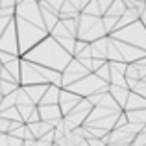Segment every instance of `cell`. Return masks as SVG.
Wrapping results in <instances>:
<instances>
[{
  "label": "cell",
  "instance_id": "2e32d148",
  "mask_svg": "<svg viewBox=\"0 0 146 146\" xmlns=\"http://www.w3.org/2000/svg\"><path fill=\"white\" fill-rule=\"evenodd\" d=\"M22 89L26 91V94L32 98V102L35 104V106H39L43 96H44V93H46V89H48V85H26V87H22Z\"/></svg>",
  "mask_w": 146,
  "mask_h": 146
},
{
  "label": "cell",
  "instance_id": "74e56055",
  "mask_svg": "<svg viewBox=\"0 0 146 146\" xmlns=\"http://www.w3.org/2000/svg\"><path fill=\"white\" fill-rule=\"evenodd\" d=\"M11 21H13V17H4V19H0V37H2V33L6 32V28L9 26Z\"/></svg>",
  "mask_w": 146,
  "mask_h": 146
},
{
  "label": "cell",
  "instance_id": "7a4b0ae2",
  "mask_svg": "<svg viewBox=\"0 0 146 146\" xmlns=\"http://www.w3.org/2000/svg\"><path fill=\"white\" fill-rule=\"evenodd\" d=\"M15 26H17V35H19V44H21V56L28 54L32 48H35L41 41H44L50 33L32 22L24 21L21 17H15Z\"/></svg>",
  "mask_w": 146,
  "mask_h": 146
},
{
  "label": "cell",
  "instance_id": "ba28073f",
  "mask_svg": "<svg viewBox=\"0 0 146 146\" xmlns=\"http://www.w3.org/2000/svg\"><path fill=\"white\" fill-rule=\"evenodd\" d=\"M0 50L9 52L13 56H21V44H19V35H17V26H15V17L6 28V32L0 37ZM22 57V56H21Z\"/></svg>",
  "mask_w": 146,
  "mask_h": 146
},
{
  "label": "cell",
  "instance_id": "ab89813d",
  "mask_svg": "<svg viewBox=\"0 0 146 146\" xmlns=\"http://www.w3.org/2000/svg\"><path fill=\"white\" fill-rule=\"evenodd\" d=\"M0 78H2V80H6V82H11V83H19L17 80H15L13 76H11L9 72L6 70V68H2V70H0ZM19 85H21V83H19Z\"/></svg>",
  "mask_w": 146,
  "mask_h": 146
},
{
  "label": "cell",
  "instance_id": "e575fe53",
  "mask_svg": "<svg viewBox=\"0 0 146 146\" xmlns=\"http://www.w3.org/2000/svg\"><path fill=\"white\" fill-rule=\"evenodd\" d=\"M11 122H13V120H7V118L0 117V133H9V129H11Z\"/></svg>",
  "mask_w": 146,
  "mask_h": 146
},
{
  "label": "cell",
  "instance_id": "d590c367",
  "mask_svg": "<svg viewBox=\"0 0 146 146\" xmlns=\"http://www.w3.org/2000/svg\"><path fill=\"white\" fill-rule=\"evenodd\" d=\"M133 146H146V128L135 137V141H133Z\"/></svg>",
  "mask_w": 146,
  "mask_h": 146
},
{
  "label": "cell",
  "instance_id": "3957f363",
  "mask_svg": "<svg viewBox=\"0 0 146 146\" xmlns=\"http://www.w3.org/2000/svg\"><path fill=\"white\" fill-rule=\"evenodd\" d=\"M107 37L106 26H104L102 17H91V15L82 13L78 22V39L87 41V43H94L98 39Z\"/></svg>",
  "mask_w": 146,
  "mask_h": 146
},
{
  "label": "cell",
  "instance_id": "ee69618b",
  "mask_svg": "<svg viewBox=\"0 0 146 146\" xmlns=\"http://www.w3.org/2000/svg\"><path fill=\"white\" fill-rule=\"evenodd\" d=\"M2 100H4V96H2V93H0V104H2Z\"/></svg>",
  "mask_w": 146,
  "mask_h": 146
},
{
  "label": "cell",
  "instance_id": "ffe728a7",
  "mask_svg": "<svg viewBox=\"0 0 146 146\" xmlns=\"http://www.w3.org/2000/svg\"><path fill=\"white\" fill-rule=\"evenodd\" d=\"M80 11L76 9L74 6H72L68 0H65V4H63V7H61V11H59V21H68V19H78L80 17Z\"/></svg>",
  "mask_w": 146,
  "mask_h": 146
},
{
  "label": "cell",
  "instance_id": "f35d334b",
  "mask_svg": "<svg viewBox=\"0 0 146 146\" xmlns=\"http://www.w3.org/2000/svg\"><path fill=\"white\" fill-rule=\"evenodd\" d=\"M113 2H115V0H98L100 9H102V13H104V15L109 11V7H111V4H113Z\"/></svg>",
  "mask_w": 146,
  "mask_h": 146
},
{
  "label": "cell",
  "instance_id": "d6986e66",
  "mask_svg": "<svg viewBox=\"0 0 146 146\" xmlns=\"http://www.w3.org/2000/svg\"><path fill=\"white\" fill-rule=\"evenodd\" d=\"M137 21H141V13H139V11H135V9H128V11H126V13L120 17V19H118L117 30L126 28V26L133 24V22H137ZM117 30H115V32H117Z\"/></svg>",
  "mask_w": 146,
  "mask_h": 146
},
{
  "label": "cell",
  "instance_id": "cb8c5ba5",
  "mask_svg": "<svg viewBox=\"0 0 146 146\" xmlns=\"http://www.w3.org/2000/svg\"><path fill=\"white\" fill-rule=\"evenodd\" d=\"M0 146H24V141L9 135V133H0Z\"/></svg>",
  "mask_w": 146,
  "mask_h": 146
},
{
  "label": "cell",
  "instance_id": "5b68a950",
  "mask_svg": "<svg viewBox=\"0 0 146 146\" xmlns=\"http://www.w3.org/2000/svg\"><path fill=\"white\" fill-rule=\"evenodd\" d=\"M63 89L72 91V93L80 94L82 98H89L91 94L100 93V91H109V83L104 82L100 76H96V74L93 72V74H87L85 78H82L80 82L72 83L70 87H63Z\"/></svg>",
  "mask_w": 146,
  "mask_h": 146
},
{
  "label": "cell",
  "instance_id": "4dcf8cb0",
  "mask_svg": "<svg viewBox=\"0 0 146 146\" xmlns=\"http://www.w3.org/2000/svg\"><path fill=\"white\" fill-rule=\"evenodd\" d=\"M83 13H85V15H91V17H104L102 9H100L98 0H93V2H91L89 6L85 7V11H83Z\"/></svg>",
  "mask_w": 146,
  "mask_h": 146
},
{
  "label": "cell",
  "instance_id": "4fadbf2b",
  "mask_svg": "<svg viewBox=\"0 0 146 146\" xmlns=\"http://www.w3.org/2000/svg\"><path fill=\"white\" fill-rule=\"evenodd\" d=\"M91 50H93V57L94 59H104L107 61V52H109V35L98 39L94 43H91Z\"/></svg>",
  "mask_w": 146,
  "mask_h": 146
},
{
  "label": "cell",
  "instance_id": "7bdbcfd3",
  "mask_svg": "<svg viewBox=\"0 0 146 146\" xmlns=\"http://www.w3.org/2000/svg\"><path fill=\"white\" fill-rule=\"evenodd\" d=\"M107 146H129V144H107Z\"/></svg>",
  "mask_w": 146,
  "mask_h": 146
},
{
  "label": "cell",
  "instance_id": "f1b7e54d",
  "mask_svg": "<svg viewBox=\"0 0 146 146\" xmlns=\"http://www.w3.org/2000/svg\"><path fill=\"white\" fill-rule=\"evenodd\" d=\"M96 76H100V78L104 80V82H107V83H111V65H109V61H106V63L102 65V67L98 68L96 72H94Z\"/></svg>",
  "mask_w": 146,
  "mask_h": 146
},
{
  "label": "cell",
  "instance_id": "7dc6e473",
  "mask_svg": "<svg viewBox=\"0 0 146 146\" xmlns=\"http://www.w3.org/2000/svg\"><path fill=\"white\" fill-rule=\"evenodd\" d=\"M37 2H43V0H37Z\"/></svg>",
  "mask_w": 146,
  "mask_h": 146
},
{
  "label": "cell",
  "instance_id": "5bb4252c",
  "mask_svg": "<svg viewBox=\"0 0 146 146\" xmlns=\"http://www.w3.org/2000/svg\"><path fill=\"white\" fill-rule=\"evenodd\" d=\"M63 87H57V85H48L46 93H44L43 100H41L39 106H59V94Z\"/></svg>",
  "mask_w": 146,
  "mask_h": 146
},
{
  "label": "cell",
  "instance_id": "52a82bcc",
  "mask_svg": "<svg viewBox=\"0 0 146 146\" xmlns=\"http://www.w3.org/2000/svg\"><path fill=\"white\" fill-rule=\"evenodd\" d=\"M93 107L94 106L89 102V100L83 98L82 102H80L78 106L70 111V113L65 115V117H63V122H65V126H67L68 131H74L76 128H80V126L85 124L87 118H89V115H91V111H93Z\"/></svg>",
  "mask_w": 146,
  "mask_h": 146
},
{
  "label": "cell",
  "instance_id": "8992f818",
  "mask_svg": "<svg viewBox=\"0 0 146 146\" xmlns=\"http://www.w3.org/2000/svg\"><path fill=\"white\" fill-rule=\"evenodd\" d=\"M15 17H21V19H24V21L32 22V24L39 26V28L46 30V24H44V19H43V11H41V6H39L37 0H24V2L17 4V7H15Z\"/></svg>",
  "mask_w": 146,
  "mask_h": 146
},
{
  "label": "cell",
  "instance_id": "b9f144b4",
  "mask_svg": "<svg viewBox=\"0 0 146 146\" xmlns=\"http://www.w3.org/2000/svg\"><path fill=\"white\" fill-rule=\"evenodd\" d=\"M141 22L144 24V28H146V9L143 11V15H141Z\"/></svg>",
  "mask_w": 146,
  "mask_h": 146
},
{
  "label": "cell",
  "instance_id": "8d00e7d4",
  "mask_svg": "<svg viewBox=\"0 0 146 146\" xmlns=\"http://www.w3.org/2000/svg\"><path fill=\"white\" fill-rule=\"evenodd\" d=\"M133 91H135L137 94H141L143 98H146V82H144V80H141V82L137 83V87H135Z\"/></svg>",
  "mask_w": 146,
  "mask_h": 146
},
{
  "label": "cell",
  "instance_id": "484cf974",
  "mask_svg": "<svg viewBox=\"0 0 146 146\" xmlns=\"http://www.w3.org/2000/svg\"><path fill=\"white\" fill-rule=\"evenodd\" d=\"M19 87H21L19 83H11V82H6V80L0 78V93H2V96H7V94L15 93Z\"/></svg>",
  "mask_w": 146,
  "mask_h": 146
},
{
  "label": "cell",
  "instance_id": "9a60e30c",
  "mask_svg": "<svg viewBox=\"0 0 146 146\" xmlns=\"http://www.w3.org/2000/svg\"><path fill=\"white\" fill-rule=\"evenodd\" d=\"M109 93H111V96H113L115 100H117V104L124 109L126 107V102H128V98H129V93L131 91L128 89V87H118V85H109Z\"/></svg>",
  "mask_w": 146,
  "mask_h": 146
},
{
  "label": "cell",
  "instance_id": "7402d4cb",
  "mask_svg": "<svg viewBox=\"0 0 146 146\" xmlns=\"http://www.w3.org/2000/svg\"><path fill=\"white\" fill-rule=\"evenodd\" d=\"M128 115V120L131 124H141L146 126V109H139V111H126Z\"/></svg>",
  "mask_w": 146,
  "mask_h": 146
},
{
  "label": "cell",
  "instance_id": "d6a6232c",
  "mask_svg": "<svg viewBox=\"0 0 146 146\" xmlns=\"http://www.w3.org/2000/svg\"><path fill=\"white\" fill-rule=\"evenodd\" d=\"M21 56H13V54H9V52H2L0 50V61H2V65H7V63H11V61H15V59H19Z\"/></svg>",
  "mask_w": 146,
  "mask_h": 146
},
{
  "label": "cell",
  "instance_id": "c3c4849f",
  "mask_svg": "<svg viewBox=\"0 0 146 146\" xmlns=\"http://www.w3.org/2000/svg\"><path fill=\"white\" fill-rule=\"evenodd\" d=\"M54 146H57V144H54Z\"/></svg>",
  "mask_w": 146,
  "mask_h": 146
},
{
  "label": "cell",
  "instance_id": "7c38bea8",
  "mask_svg": "<svg viewBox=\"0 0 146 146\" xmlns=\"http://www.w3.org/2000/svg\"><path fill=\"white\" fill-rule=\"evenodd\" d=\"M82 100H83V98L80 96V94L72 93V91H68V89H61V94H59V107H61V111H63V117L70 113V111L74 109V107L78 106Z\"/></svg>",
  "mask_w": 146,
  "mask_h": 146
},
{
  "label": "cell",
  "instance_id": "e0dca14e",
  "mask_svg": "<svg viewBox=\"0 0 146 146\" xmlns=\"http://www.w3.org/2000/svg\"><path fill=\"white\" fill-rule=\"evenodd\" d=\"M139 109H146V98H143L141 94H137L135 91H131L128 102H126L124 111H139Z\"/></svg>",
  "mask_w": 146,
  "mask_h": 146
},
{
  "label": "cell",
  "instance_id": "9c48e42d",
  "mask_svg": "<svg viewBox=\"0 0 146 146\" xmlns=\"http://www.w3.org/2000/svg\"><path fill=\"white\" fill-rule=\"evenodd\" d=\"M63 87H70L72 83H76V82H80L82 78H85L87 74H93V72H89L85 67H83V63L80 59H72L70 63H68V67L65 68L63 72Z\"/></svg>",
  "mask_w": 146,
  "mask_h": 146
},
{
  "label": "cell",
  "instance_id": "bcb514c9",
  "mask_svg": "<svg viewBox=\"0 0 146 146\" xmlns=\"http://www.w3.org/2000/svg\"><path fill=\"white\" fill-rule=\"evenodd\" d=\"M21 2H24V0H17V4H21Z\"/></svg>",
  "mask_w": 146,
  "mask_h": 146
},
{
  "label": "cell",
  "instance_id": "603a6c76",
  "mask_svg": "<svg viewBox=\"0 0 146 146\" xmlns=\"http://www.w3.org/2000/svg\"><path fill=\"white\" fill-rule=\"evenodd\" d=\"M21 63H22V57L11 61V63H7V65H4V68H6V70L9 72V74L13 76V78L17 80L19 83H21Z\"/></svg>",
  "mask_w": 146,
  "mask_h": 146
},
{
  "label": "cell",
  "instance_id": "6da1fadb",
  "mask_svg": "<svg viewBox=\"0 0 146 146\" xmlns=\"http://www.w3.org/2000/svg\"><path fill=\"white\" fill-rule=\"evenodd\" d=\"M22 57L32 61V63L43 65V67L57 70V72H63L65 68L68 67V63L74 59V56H72L70 52H67L52 35H48L44 41H41L35 48H32Z\"/></svg>",
  "mask_w": 146,
  "mask_h": 146
},
{
  "label": "cell",
  "instance_id": "d4e9b609",
  "mask_svg": "<svg viewBox=\"0 0 146 146\" xmlns=\"http://www.w3.org/2000/svg\"><path fill=\"white\" fill-rule=\"evenodd\" d=\"M17 107H19V111H21V117H22V120H24L26 124L32 120L33 113L37 111V106H17Z\"/></svg>",
  "mask_w": 146,
  "mask_h": 146
},
{
  "label": "cell",
  "instance_id": "277c9868",
  "mask_svg": "<svg viewBox=\"0 0 146 146\" xmlns=\"http://www.w3.org/2000/svg\"><path fill=\"white\" fill-rule=\"evenodd\" d=\"M111 37H115V39L122 41V43H128V44H131V46H137V48H141V50L146 52V28L141 21L113 32Z\"/></svg>",
  "mask_w": 146,
  "mask_h": 146
},
{
  "label": "cell",
  "instance_id": "f546056e",
  "mask_svg": "<svg viewBox=\"0 0 146 146\" xmlns=\"http://www.w3.org/2000/svg\"><path fill=\"white\" fill-rule=\"evenodd\" d=\"M104 21V26H106V32L107 35H111V33L117 30V24H118V19L117 17H109V15H106V17H102Z\"/></svg>",
  "mask_w": 146,
  "mask_h": 146
},
{
  "label": "cell",
  "instance_id": "30bf717a",
  "mask_svg": "<svg viewBox=\"0 0 146 146\" xmlns=\"http://www.w3.org/2000/svg\"><path fill=\"white\" fill-rule=\"evenodd\" d=\"M111 41H113L115 46L118 48V52H120L122 61H124V63H137L139 59H143V57L146 56L144 50H141V48H137V46H131V44H128V43H122V41L115 39V37H111Z\"/></svg>",
  "mask_w": 146,
  "mask_h": 146
},
{
  "label": "cell",
  "instance_id": "60d3db41",
  "mask_svg": "<svg viewBox=\"0 0 146 146\" xmlns=\"http://www.w3.org/2000/svg\"><path fill=\"white\" fill-rule=\"evenodd\" d=\"M0 7H9V9H15V7H17V0H0Z\"/></svg>",
  "mask_w": 146,
  "mask_h": 146
},
{
  "label": "cell",
  "instance_id": "44dd1931",
  "mask_svg": "<svg viewBox=\"0 0 146 146\" xmlns=\"http://www.w3.org/2000/svg\"><path fill=\"white\" fill-rule=\"evenodd\" d=\"M128 11V6H126V0H115L113 4H111V7H109V11H107L106 15H109V17H117V19H120L122 15ZM104 15V17H106Z\"/></svg>",
  "mask_w": 146,
  "mask_h": 146
},
{
  "label": "cell",
  "instance_id": "1f68e13d",
  "mask_svg": "<svg viewBox=\"0 0 146 146\" xmlns=\"http://www.w3.org/2000/svg\"><path fill=\"white\" fill-rule=\"evenodd\" d=\"M68 2H70L72 6H74L76 9L80 11V13H83V11H85V7L89 6V4L93 2V0H68Z\"/></svg>",
  "mask_w": 146,
  "mask_h": 146
},
{
  "label": "cell",
  "instance_id": "836d02e7",
  "mask_svg": "<svg viewBox=\"0 0 146 146\" xmlns=\"http://www.w3.org/2000/svg\"><path fill=\"white\" fill-rule=\"evenodd\" d=\"M24 146H54V143H46L43 139H33V141H24Z\"/></svg>",
  "mask_w": 146,
  "mask_h": 146
},
{
  "label": "cell",
  "instance_id": "f6af8a7d",
  "mask_svg": "<svg viewBox=\"0 0 146 146\" xmlns=\"http://www.w3.org/2000/svg\"><path fill=\"white\" fill-rule=\"evenodd\" d=\"M2 68H4V65H2V61H0V70H2Z\"/></svg>",
  "mask_w": 146,
  "mask_h": 146
},
{
  "label": "cell",
  "instance_id": "4316f807",
  "mask_svg": "<svg viewBox=\"0 0 146 146\" xmlns=\"http://www.w3.org/2000/svg\"><path fill=\"white\" fill-rule=\"evenodd\" d=\"M126 80H135V82H141V80H143L137 63H129L128 65V70H126Z\"/></svg>",
  "mask_w": 146,
  "mask_h": 146
},
{
  "label": "cell",
  "instance_id": "ac0fdd59",
  "mask_svg": "<svg viewBox=\"0 0 146 146\" xmlns=\"http://www.w3.org/2000/svg\"><path fill=\"white\" fill-rule=\"evenodd\" d=\"M28 128H30V131L33 133L35 139H43L46 133H50L54 129V126L48 124V122H44V120H39V122H32V124H28Z\"/></svg>",
  "mask_w": 146,
  "mask_h": 146
},
{
  "label": "cell",
  "instance_id": "8fae6325",
  "mask_svg": "<svg viewBox=\"0 0 146 146\" xmlns=\"http://www.w3.org/2000/svg\"><path fill=\"white\" fill-rule=\"evenodd\" d=\"M37 109H39L41 120L52 124L54 128L63 120V111H61L59 106H37Z\"/></svg>",
  "mask_w": 146,
  "mask_h": 146
},
{
  "label": "cell",
  "instance_id": "83f0119b",
  "mask_svg": "<svg viewBox=\"0 0 146 146\" xmlns=\"http://www.w3.org/2000/svg\"><path fill=\"white\" fill-rule=\"evenodd\" d=\"M0 117L7 118V120H21V122H24V120H22V117H21L19 107H9V109L2 111V113H0ZM24 124H26V122H24Z\"/></svg>",
  "mask_w": 146,
  "mask_h": 146
}]
</instances>
